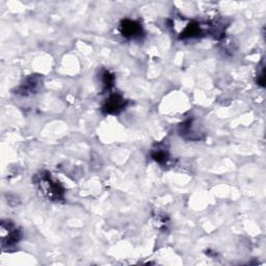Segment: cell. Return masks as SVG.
<instances>
[{
	"label": "cell",
	"mask_w": 266,
	"mask_h": 266,
	"mask_svg": "<svg viewBox=\"0 0 266 266\" xmlns=\"http://www.w3.org/2000/svg\"><path fill=\"white\" fill-rule=\"evenodd\" d=\"M37 184L40 191L50 199H58L63 194V189L60 184L53 180L49 174L43 173L38 175Z\"/></svg>",
	"instance_id": "cell-1"
},
{
	"label": "cell",
	"mask_w": 266,
	"mask_h": 266,
	"mask_svg": "<svg viewBox=\"0 0 266 266\" xmlns=\"http://www.w3.org/2000/svg\"><path fill=\"white\" fill-rule=\"evenodd\" d=\"M120 29H121L122 35L127 39L139 38L143 32V28H142L141 24H139L136 21H132V20H124L121 23Z\"/></svg>",
	"instance_id": "cell-2"
},
{
	"label": "cell",
	"mask_w": 266,
	"mask_h": 266,
	"mask_svg": "<svg viewBox=\"0 0 266 266\" xmlns=\"http://www.w3.org/2000/svg\"><path fill=\"white\" fill-rule=\"evenodd\" d=\"M124 107H125V100L121 96L114 94L105 101L103 105V110L106 114L115 115V114H119Z\"/></svg>",
	"instance_id": "cell-3"
},
{
	"label": "cell",
	"mask_w": 266,
	"mask_h": 266,
	"mask_svg": "<svg viewBox=\"0 0 266 266\" xmlns=\"http://www.w3.org/2000/svg\"><path fill=\"white\" fill-rule=\"evenodd\" d=\"M37 85H38V81H37L35 78H33V77L28 78V79L26 80V82L24 83V85H23V92H24V94H27L28 92L35 91L36 87H37Z\"/></svg>",
	"instance_id": "cell-4"
},
{
	"label": "cell",
	"mask_w": 266,
	"mask_h": 266,
	"mask_svg": "<svg viewBox=\"0 0 266 266\" xmlns=\"http://www.w3.org/2000/svg\"><path fill=\"white\" fill-rule=\"evenodd\" d=\"M114 82V77L113 75L109 74V72H105L103 74V84H105L107 87H109Z\"/></svg>",
	"instance_id": "cell-5"
}]
</instances>
